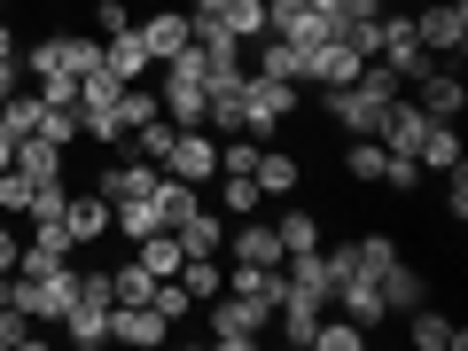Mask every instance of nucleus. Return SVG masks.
<instances>
[{
  "instance_id": "obj_44",
  "label": "nucleus",
  "mask_w": 468,
  "mask_h": 351,
  "mask_svg": "<svg viewBox=\"0 0 468 351\" xmlns=\"http://www.w3.org/2000/svg\"><path fill=\"white\" fill-rule=\"evenodd\" d=\"M16 165V133H8V125H0V172Z\"/></svg>"
},
{
  "instance_id": "obj_45",
  "label": "nucleus",
  "mask_w": 468,
  "mask_h": 351,
  "mask_svg": "<svg viewBox=\"0 0 468 351\" xmlns=\"http://www.w3.org/2000/svg\"><path fill=\"white\" fill-rule=\"evenodd\" d=\"M8 289H16V273H0V313H8Z\"/></svg>"
},
{
  "instance_id": "obj_9",
  "label": "nucleus",
  "mask_w": 468,
  "mask_h": 351,
  "mask_svg": "<svg viewBox=\"0 0 468 351\" xmlns=\"http://www.w3.org/2000/svg\"><path fill=\"white\" fill-rule=\"evenodd\" d=\"M133 32H141V48H149V63H172V55L196 39V16H187V8H156V16H133Z\"/></svg>"
},
{
  "instance_id": "obj_31",
  "label": "nucleus",
  "mask_w": 468,
  "mask_h": 351,
  "mask_svg": "<svg viewBox=\"0 0 468 351\" xmlns=\"http://www.w3.org/2000/svg\"><path fill=\"white\" fill-rule=\"evenodd\" d=\"M258 70H266V79L304 86V48H297V39H273V32H266V63H258Z\"/></svg>"
},
{
  "instance_id": "obj_25",
  "label": "nucleus",
  "mask_w": 468,
  "mask_h": 351,
  "mask_svg": "<svg viewBox=\"0 0 468 351\" xmlns=\"http://www.w3.org/2000/svg\"><path fill=\"white\" fill-rule=\"evenodd\" d=\"M149 117H165V101H156V86H149V79H133L125 94H117V125H125V133H141Z\"/></svg>"
},
{
  "instance_id": "obj_27",
  "label": "nucleus",
  "mask_w": 468,
  "mask_h": 351,
  "mask_svg": "<svg viewBox=\"0 0 468 351\" xmlns=\"http://www.w3.org/2000/svg\"><path fill=\"white\" fill-rule=\"evenodd\" d=\"M383 165H390V149H383V141H375V133H359V141H351V149H344V172H351V180H359V187H375V180H383Z\"/></svg>"
},
{
  "instance_id": "obj_29",
  "label": "nucleus",
  "mask_w": 468,
  "mask_h": 351,
  "mask_svg": "<svg viewBox=\"0 0 468 351\" xmlns=\"http://www.w3.org/2000/svg\"><path fill=\"white\" fill-rule=\"evenodd\" d=\"M273 234H282V258L320 250V218H313V211H282V218H273Z\"/></svg>"
},
{
  "instance_id": "obj_4",
  "label": "nucleus",
  "mask_w": 468,
  "mask_h": 351,
  "mask_svg": "<svg viewBox=\"0 0 468 351\" xmlns=\"http://www.w3.org/2000/svg\"><path fill=\"white\" fill-rule=\"evenodd\" d=\"M165 172H172V180H187V187H211L218 180V133H211V125H172Z\"/></svg>"
},
{
  "instance_id": "obj_39",
  "label": "nucleus",
  "mask_w": 468,
  "mask_h": 351,
  "mask_svg": "<svg viewBox=\"0 0 468 351\" xmlns=\"http://www.w3.org/2000/svg\"><path fill=\"white\" fill-rule=\"evenodd\" d=\"M351 250H359V266H367V273H383L390 258H399V242H390V234H367V242H351Z\"/></svg>"
},
{
  "instance_id": "obj_3",
  "label": "nucleus",
  "mask_w": 468,
  "mask_h": 351,
  "mask_svg": "<svg viewBox=\"0 0 468 351\" xmlns=\"http://www.w3.org/2000/svg\"><path fill=\"white\" fill-rule=\"evenodd\" d=\"M266 304H250V297H227V289H218L211 304H203V328H211V344L218 351H250L258 335H266Z\"/></svg>"
},
{
  "instance_id": "obj_36",
  "label": "nucleus",
  "mask_w": 468,
  "mask_h": 351,
  "mask_svg": "<svg viewBox=\"0 0 468 351\" xmlns=\"http://www.w3.org/2000/svg\"><path fill=\"white\" fill-rule=\"evenodd\" d=\"M39 344H48V335H39L32 320H24L16 304H8V313H0V351H39Z\"/></svg>"
},
{
  "instance_id": "obj_24",
  "label": "nucleus",
  "mask_w": 468,
  "mask_h": 351,
  "mask_svg": "<svg viewBox=\"0 0 468 351\" xmlns=\"http://www.w3.org/2000/svg\"><path fill=\"white\" fill-rule=\"evenodd\" d=\"M63 156L70 149H55V141H39V133L16 141V172H24V180H63Z\"/></svg>"
},
{
  "instance_id": "obj_21",
  "label": "nucleus",
  "mask_w": 468,
  "mask_h": 351,
  "mask_svg": "<svg viewBox=\"0 0 468 351\" xmlns=\"http://www.w3.org/2000/svg\"><path fill=\"white\" fill-rule=\"evenodd\" d=\"M250 180H258V196H297L304 165H297L289 149H258V172H250Z\"/></svg>"
},
{
  "instance_id": "obj_28",
  "label": "nucleus",
  "mask_w": 468,
  "mask_h": 351,
  "mask_svg": "<svg viewBox=\"0 0 468 351\" xmlns=\"http://www.w3.org/2000/svg\"><path fill=\"white\" fill-rule=\"evenodd\" d=\"M452 165H468L461 125H430V141H421V172H452Z\"/></svg>"
},
{
  "instance_id": "obj_12",
  "label": "nucleus",
  "mask_w": 468,
  "mask_h": 351,
  "mask_svg": "<svg viewBox=\"0 0 468 351\" xmlns=\"http://www.w3.org/2000/svg\"><path fill=\"white\" fill-rule=\"evenodd\" d=\"M156 180H165V172L149 165V156H117V165H101V196L110 203H133V196H156Z\"/></svg>"
},
{
  "instance_id": "obj_41",
  "label": "nucleus",
  "mask_w": 468,
  "mask_h": 351,
  "mask_svg": "<svg viewBox=\"0 0 468 351\" xmlns=\"http://www.w3.org/2000/svg\"><path fill=\"white\" fill-rule=\"evenodd\" d=\"M445 211H452V227L468 218V165H452V172H445Z\"/></svg>"
},
{
  "instance_id": "obj_38",
  "label": "nucleus",
  "mask_w": 468,
  "mask_h": 351,
  "mask_svg": "<svg viewBox=\"0 0 468 351\" xmlns=\"http://www.w3.org/2000/svg\"><path fill=\"white\" fill-rule=\"evenodd\" d=\"M383 180L399 187V196H414V187L430 180V172H421V156H390V165H383Z\"/></svg>"
},
{
  "instance_id": "obj_1",
  "label": "nucleus",
  "mask_w": 468,
  "mask_h": 351,
  "mask_svg": "<svg viewBox=\"0 0 468 351\" xmlns=\"http://www.w3.org/2000/svg\"><path fill=\"white\" fill-rule=\"evenodd\" d=\"M101 63V39L94 32H48L24 48V79H79V70Z\"/></svg>"
},
{
  "instance_id": "obj_16",
  "label": "nucleus",
  "mask_w": 468,
  "mask_h": 351,
  "mask_svg": "<svg viewBox=\"0 0 468 351\" xmlns=\"http://www.w3.org/2000/svg\"><path fill=\"white\" fill-rule=\"evenodd\" d=\"M63 227H70V242H101V234H110V196H101V187H86V196H70L63 203Z\"/></svg>"
},
{
  "instance_id": "obj_13",
  "label": "nucleus",
  "mask_w": 468,
  "mask_h": 351,
  "mask_svg": "<svg viewBox=\"0 0 468 351\" xmlns=\"http://www.w3.org/2000/svg\"><path fill=\"white\" fill-rule=\"evenodd\" d=\"M172 320L156 304H110V344H165Z\"/></svg>"
},
{
  "instance_id": "obj_10",
  "label": "nucleus",
  "mask_w": 468,
  "mask_h": 351,
  "mask_svg": "<svg viewBox=\"0 0 468 351\" xmlns=\"http://www.w3.org/2000/svg\"><path fill=\"white\" fill-rule=\"evenodd\" d=\"M335 313H344V320H359V328H375V320H390V304H383V289H375V273L367 266H351L344 273V282H335Z\"/></svg>"
},
{
  "instance_id": "obj_7",
  "label": "nucleus",
  "mask_w": 468,
  "mask_h": 351,
  "mask_svg": "<svg viewBox=\"0 0 468 351\" xmlns=\"http://www.w3.org/2000/svg\"><path fill=\"white\" fill-rule=\"evenodd\" d=\"M414 39H421L430 55H452V63H461V48H468V8H461V0L421 8V16H414Z\"/></svg>"
},
{
  "instance_id": "obj_43",
  "label": "nucleus",
  "mask_w": 468,
  "mask_h": 351,
  "mask_svg": "<svg viewBox=\"0 0 468 351\" xmlns=\"http://www.w3.org/2000/svg\"><path fill=\"white\" fill-rule=\"evenodd\" d=\"M0 79L16 86V32H8V24H0Z\"/></svg>"
},
{
  "instance_id": "obj_6",
  "label": "nucleus",
  "mask_w": 468,
  "mask_h": 351,
  "mask_svg": "<svg viewBox=\"0 0 468 351\" xmlns=\"http://www.w3.org/2000/svg\"><path fill=\"white\" fill-rule=\"evenodd\" d=\"M430 125H437V117L421 110L414 94H399V101H383V117H375V141H383L390 156H421V141H430Z\"/></svg>"
},
{
  "instance_id": "obj_11",
  "label": "nucleus",
  "mask_w": 468,
  "mask_h": 351,
  "mask_svg": "<svg viewBox=\"0 0 468 351\" xmlns=\"http://www.w3.org/2000/svg\"><path fill=\"white\" fill-rule=\"evenodd\" d=\"M227 250L242 258V266H282V234H273V218H234L227 227Z\"/></svg>"
},
{
  "instance_id": "obj_46",
  "label": "nucleus",
  "mask_w": 468,
  "mask_h": 351,
  "mask_svg": "<svg viewBox=\"0 0 468 351\" xmlns=\"http://www.w3.org/2000/svg\"><path fill=\"white\" fill-rule=\"evenodd\" d=\"M187 8H196V16H211V8H218V0H187Z\"/></svg>"
},
{
  "instance_id": "obj_47",
  "label": "nucleus",
  "mask_w": 468,
  "mask_h": 351,
  "mask_svg": "<svg viewBox=\"0 0 468 351\" xmlns=\"http://www.w3.org/2000/svg\"><path fill=\"white\" fill-rule=\"evenodd\" d=\"M48 8H70V0H48Z\"/></svg>"
},
{
  "instance_id": "obj_8",
  "label": "nucleus",
  "mask_w": 468,
  "mask_h": 351,
  "mask_svg": "<svg viewBox=\"0 0 468 351\" xmlns=\"http://www.w3.org/2000/svg\"><path fill=\"white\" fill-rule=\"evenodd\" d=\"M414 101L437 117V125H461V110H468V86H461V70H445V63H430L414 79Z\"/></svg>"
},
{
  "instance_id": "obj_19",
  "label": "nucleus",
  "mask_w": 468,
  "mask_h": 351,
  "mask_svg": "<svg viewBox=\"0 0 468 351\" xmlns=\"http://www.w3.org/2000/svg\"><path fill=\"white\" fill-rule=\"evenodd\" d=\"M375 289H383V304H390V313H414V304L430 297V282H421V273L406 266V258H390V266L375 273Z\"/></svg>"
},
{
  "instance_id": "obj_40",
  "label": "nucleus",
  "mask_w": 468,
  "mask_h": 351,
  "mask_svg": "<svg viewBox=\"0 0 468 351\" xmlns=\"http://www.w3.org/2000/svg\"><path fill=\"white\" fill-rule=\"evenodd\" d=\"M48 110H79V79H32Z\"/></svg>"
},
{
  "instance_id": "obj_23",
  "label": "nucleus",
  "mask_w": 468,
  "mask_h": 351,
  "mask_svg": "<svg viewBox=\"0 0 468 351\" xmlns=\"http://www.w3.org/2000/svg\"><path fill=\"white\" fill-rule=\"evenodd\" d=\"M211 16H218V32H234L242 48H250V39H266V0H218Z\"/></svg>"
},
{
  "instance_id": "obj_33",
  "label": "nucleus",
  "mask_w": 468,
  "mask_h": 351,
  "mask_svg": "<svg viewBox=\"0 0 468 351\" xmlns=\"http://www.w3.org/2000/svg\"><path fill=\"white\" fill-rule=\"evenodd\" d=\"M313 344H320V351H359V344H367V328H359V320H344V313H320Z\"/></svg>"
},
{
  "instance_id": "obj_20",
  "label": "nucleus",
  "mask_w": 468,
  "mask_h": 351,
  "mask_svg": "<svg viewBox=\"0 0 468 351\" xmlns=\"http://www.w3.org/2000/svg\"><path fill=\"white\" fill-rule=\"evenodd\" d=\"M101 63H110L117 70V79H125V86H133V79H149V48H141V32H133V24H125V32H117V39H101Z\"/></svg>"
},
{
  "instance_id": "obj_34",
  "label": "nucleus",
  "mask_w": 468,
  "mask_h": 351,
  "mask_svg": "<svg viewBox=\"0 0 468 351\" xmlns=\"http://www.w3.org/2000/svg\"><path fill=\"white\" fill-rule=\"evenodd\" d=\"M149 289H156V273L141 266V258H133V266H117V273H110V304H149Z\"/></svg>"
},
{
  "instance_id": "obj_22",
  "label": "nucleus",
  "mask_w": 468,
  "mask_h": 351,
  "mask_svg": "<svg viewBox=\"0 0 468 351\" xmlns=\"http://www.w3.org/2000/svg\"><path fill=\"white\" fill-rule=\"evenodd\" d=\"M133 258H141V266L156 273V282H172L187 250H180V234H172V227H156V234H141V242H133Z\"/></svg>"
},
{
  "instance_id": "obj_37",
  "label": "nucleus",
  "mask_w": 468,
  "mask_h": 351,
  "mask_svg": "<svg viewBox=\"0 0 468 351\" xmlns=\"http://www.w3.org/2000/svg\"><path fill=\"white\" fill-rule=\"evenodd\" d=\"M86 24H94V39H117L125 24H133V8H125V0H94V8H86Z\"/></svg>"
},
{
  "instance_id": "obj_18",
  "label": "nucleus",
  "mask_w": 468,
  "mask_h": 351,
  "mask_svg": "<svg viewBox=\"0 0 468 351\" xmlns=\"http://www.w3.org/2000/svg\"><path fill=\"white\" fill-rule=\"evenodd\" d=\"M55 328H63L70 351H94V344H110V304H70Z\"/></svg>"
},
{
  "instance_id": "obj_5",
  "label": "nucleus",
  "mask_w": 468,
  "mask_h": 351,
  "mask_svg": "<svg viewBox=\"0 0 468 351\" xmlns=\"http://www.w3.org/2000/svg\"><path fill=\"white\" fill-rule=\"evenodd\" d=\"M375 63H390V70H399L406 86H414L421 70L437 63V55L421 48V39H414V16H375Z\"/></svg>"
},
{
  "instance_id": "obj_30",
  "label": "nucleus",
  "mask_w": 468,
  "mask_h": 351,
  "mask_svg": "<svg viewBox=\"0 0 468 351\" xmlns=\"http://www.w3.org/2000/svg\"><path fill=\"white\" fill-rule=\"evenodd\" d=\"M180 289H187L196 304H211L218 289H227V266H211V258H180Z\"/></svg>"
},
{
  "instance_id": "obj_26",
  "label": "nucleus",
  "mask_w": 468,
  "mask_h": 351,
  "mask_svg": "<svg viewBox=\"0 0 468 351\" xmlns=\"http://www.w3.org/2000/svg\"><path fill=\"white\" fill-rule=\"evenodd\" d=\"M218 211H227V218L266 211V196H258V180H250V172H218Z\"/></svg>"
},
{
  "instance_id": "obj_2",
  "label": "nucleus",
  "mask_w": 468,
  "mask_h": 351,
  "mask_svg": "<svg viewBox=\"0 0 468 351\" xmlns=\"http://www.w3.org/2000/svg\"><path fill=\"white\" fill-rule=\"evenodd\" d=\"M297 101H304V86L250 70V79H242V133H258V141H266L273 125H282V117H297Z\"/></svg>"
},
{
  "instance_id": "obj_35",
  "label": "nucleus",
  "mask_w": 468,
  "mask_h": 351,
  "mask_svg": "<svg viewBox=\"0 0 468 351\" xmlns=\"http://www.w3.org/2000/svg\"><path fill=\"white\" fill-rule=\"evenodd\" d=\"M32 133H39V141H55V149H79V110H39Z\"/></svg>"
},
{
  "instance_id": "obj_32",
  "label": "nucleus",
  "mask_w": 468,
  "mask_h": 351,
  "mask_svg": "<svg viewBox=\"0 0 468 351\" xmlns=\"http://www.w3.org/2000/svg\"><path fill=\"white\" fill-rule=\"evenodd\" d=\"M39 110H48V101H39V86H8V110H0V125L24 141V133L39 125Z\"/></svg>"
},
{
  "instance_id": "obj_14",
  "label": "nucleus",
  "mask_w": 468,
  "mask_h": 351,
  "mask_svg": "<svg viewBox=\"0 0 468 351\" xmlns=\"http://www.w3.org/2000/svg\"><path fill=\"white\" fill-rule=\"evenodd\" d=\"M406 335H414L421 351H461L468 344V328L452 313H437V304H414V313H406Z\"/></svg>"
},
{
  "instance_id": "obj_42",
  "label": "nucleus",
  "mask_w": 468,
  "mask_h": 351,
  "mask_svg": "<svg viewBox=\"0 0 468 351\" xmlns=\"http://www.w3.org/2000/svg\"><path fill=\"white\" fill-rule=\"evenodd\" d=\"M16 258H24V242H16V227L0 218V273H16Z\"/></svg>"
},
{
  "instance_id": "obj_15",
  "label": "nucleus",
  "mask_w": 468,
  "mask_h": 351,
  "mask_svg": "<svg viewBox=\"0 0 468 351\" xmlns=\"http://www.w3.org/2000/svg\"><path fill=\"white\" fill-rule=\"evenodd\" d=\"M172 234H180V250H187V258H218V250H227V218H218L211 203H196V211H187Z\"/></svg>"
},
{
  "instance_id": "obj_17",
  "label": "nucleus",
  "mask_w": 468,
  "mask_h": 351,
  "mask_svg": "<svg viewBox=\"0 0 468 351\" xmlns=\"http://www.w3.org/2000/svg\"><path fill=\"white\" fill-rule=\"evenodd\" d=\"M282 266H242V258H234V273H227V297H250V304H266V313H273V304H282Z\"/></svg>"
}]
</instances>
